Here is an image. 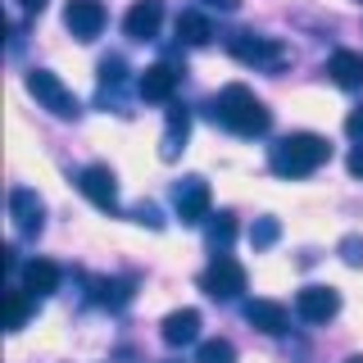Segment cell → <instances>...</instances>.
Returning <instances> with one entry per match:
<instances>
[{
    "label": "cell",
    "instance_id": "obj_23",
    "mask_svg": "<svg viewBox=\"0 0 363 363\" xmlns=\"http://www.w3.org/2000/svg\"><path fill=\"white\" fill-rule=\"evenodd\" d=\"M96 291H100L96 300H100V304H113V309L132 300V281H128V277H123V281H96Z\"/></svg>",
    "mask_w": 363,
    "mask_h": 363
},
{
    "label": "cell",
    "instance_id": "obj_4",
    "mask_svg": "<svg viewBox=\"0 0 363 363\" xmlns=\"http://www.w3.org/2000/svg\"><path fill=\"white\" fill-rule=\"evenodd\" d=\"M200 291L209 295V300H236V295L245 291V268L236 264L232 255H213V264L200 272Z\"/></svg>",
    "mask_w": 363,
    "mask_h": 363
},
{
    "label": "cell",
    "instance_id": "obj_26",
    "mask_svg": "<svg viewBox=\"0 0 363 363\" xmlns=\"http://www.w3.org/2000/svg\"><path fill=\"white\" fill-rule=\"evenodd\" d=\"M136 223H145V227H164V218H159V209H155V204H136Z\"/></svg>",
    "mask_w": 363,
    "mask_h": 363
},
{
    "label": "cell",
    "instance_id": "obj_9",
    "mask_svg": "<svg viewBox=\"0 0 363 363\" xmlns=\"http://www.w3.org/2000/svg\"><path fill=\"white\" fill-rule=\"evenodd\" d=\"M64 28L73 32L77 41H96L100 32H105V5H100V0H68Z\"/></svg>",
    "mask_w": 363,
    "mask_h": 363
},
{
    "label": "cell",
    "instance_id": "obj_22",
    "mask_svg": "<svg viewBox=\"0 0 363 363\" xmlns=\"http://www.w3.org/2000/svg\"><path fill=\"white\" fill-rule=\"evenodd\" d=\"M277 236H281V223L277 218H255V227H250V245H255V250L277 245Z\"/></svg>",
    "mask_w": 363,
    "mask_h": 363
},
{
    "label": "cell",
    "instance_id": "obj_21",
    "mask_svg": "<svg viewBox=\"0 0 363 363\" xmlns=\"http://www.w3.org/2000/svg\"><path fill=\"white\" fill-rule=\"evenodd\" d=\"M123 77H128V64H123L118 55H109V60L100 64V91H105V100L123 86Z\"/></svg>",
    "mask_w": 363,
    "mask_h": 363
},
{
    "label": "cell",
    "instance_id": "obj_11",
    "mask_svg": "<svg viewBox=\"0 0 363 363\" xmlns=\"http://www.w3.org/2000/svg\"><path fill=\"white\" fill-rule=\"evenodd\" d=\"M336 309H340V295L332 286H304L295 295V313L304 323H327V318H336Z\"/></svg>",
    "mask_w": 363,
    "mask_h": 363
},
{
    "label": "cell",
    "instance_id": "obj_20",
    "mask_svg": "<svg viewBox=\"0 0 363 363\" xmlns=\"http://www.w3.org/2000/svg\"><path fill=\"white\" fill-rule=\"evenodd\" d=\"M28 291H5V327L9 332H18L23 323H28Z\"/></svg>",
    "mask_w": 363,
    "mask_h": 363
},
{
    "label": "cell",
    "instance_id": "obj_8",
    "mask_svg": "<svg viewBox=\"0 0 363 363\" xmlns=\"http://www.w3.org/2000/svg\"><path fill=\"white\" fill-rule=\"evenodd\" d=\"M9 218H14V227L23 236H37L45 227V200L32 186H14L9 191Z\"/></svg>",
    "mask_w": 363,
    "mask_h": 363
},
{
    "label": "cell",
    "instance_id": "obj_32",
    "mask_svg": "<svg viewBox=\"0 0 363 363\" xmlns=\"http://www.w3.org/2000/svg\"><path fill=\"white\" fill-rule=\"evenodd\" d=\"M359 5H363V0H359Z\"/></svg>",
    "mask_w": 363,
    "mask_h": 363
},
{
    "label": "cell",
    "instance_id": "obj_14",
    "mask_svg": "<svg viewBox=\"0 0 363 363\" xmlns=\"http://www.w3.org/2000/svg\"><path fill=\"white\" fill-rule=\"evenodd\" d=\"M159 336H164V345H191V340L200 336V309H173L164 318V327H159Z\"/></svg>",
    "mask_w": 363,
    "mask_h": 363
},
{
    "label": "cell",
    "instance_id": "obj_29",
    "mask_svg": "<svg viewBox=\"0 0 363 363\" xmlns=\"http://www.w3.org/2000/svg\"><path fill=\"white\" fill-rule=\"evenodd\" d=\"M345 164H350V173H354V177L363 182V141L354 145V150H350V159H345Z\"/></svg>",
    "mask_w": 363,
    "mask_h": 363
},
{
    "label": "cell",
    "instance_id": "obj_6",
    "mask_svg": "<svg viewBox=\"0 0 363 363\" xmlns=\"http://www.w3.org/2000/svg\"><path fill=\"white\" fill-rule=\"evenodd\" d=\"M173 209H177V218L186 227L204 223L209 218V182L204 177H182L173 186Z\"/></svg>",
    "mask_w": 363,
    "mask_h": 363
},
{
    "label": "cell",
    "instance_id": "obj_1",
    "mask_svg": "<svg viewBox=\"0 0 363 363\" xmlns=\"http://www.w3.org/2000/svg\"><path fill=\"white\" fill-rule=\"evenodd\" d=\"M209 113H213V123H223V128L236 132V136H264V132L272 128L268 105H264V100H259L250 86H241V82L223 86L218 96L209 100Z\"/></svg>",
    "mask_w": 363,
    "mask_h": 363
},
{
    "label": "cell",
    "instance_id": "obj_15",
    "mask_svg": "<svg viewBox=\"0 0 363 363\" xmlns=\"http://www.w3.org/2000/svg\"><path fill=\"white\" fill-rule=\"evenodd\" d=\"M327 73H332L336 86L359 91V86H363V55H354V50H336L332 60H327Z\"/></svg>",
    "mask_w": 363,
    "mask_h": 363
},
{
    "label": "cell",
    "instance_id": "obj_17",
    "mask_svg": "<svg viewBox=\"0 0 363 363\" xmlns=\"http://www.w3.org/2000/svg\"><path fill=\"white\" fill-rule=\"evenodd\" d=\"M186 128H191V109L186 105H173L168 109V132H164V159H177V150H182V141H186Z\"/></svg>",
    "mask_w": 363,
    "mask_h": 363
},
{
    "label": "cell",
    "instance_id": "obj_18",
    "mask_svg": "<svg viewBox=\"0 0 363 363\" xmlns=\"http://www.w3.org/2000/svg\"><path fill=\"white\" fill-rule=\"evenodd\" d=\"M209 37H213V32H209V18H204V14H182L177 18V41L182 45H204Z\"/></svg>",
    "mask_w": 363,
    "mask_h": 363
},
{
    "label": "cell",
    "instance_id": "obj_27",
    "mask_svg": "<svg viewBox=\"0 0 363 363\" xmlns=\"http://www.w3.org/2000/svg\"><path fill=\"white\" fill-rule=\"evenodd\" d=\"M196 5H200V9H218V14H232L241 0H196Z\"/></svg>",
    "mask_w": 363,
    "mask_h": 363
},
{
    "label": "cell",
    "instance_id": "obj_30",
    "mask_svg": "<svg viewBox=\"0 0 363 363\" xmlns=\"http://www.w3.org/2000/svg\"><path fill=\"white\" fill-rule=\"evenodd\" d=\"M18 5H23V9H28V14H41V9H45V5H50V0H18Z\"/></svg>",
    "mask_w": 363,
    "mask_h": 363
},
{
    "label": "cell",
    "instance_id": "obj_31",
    "mask_svg": "<svg viewBox=\"0 0 363 363\" xmlns=\"http://www.w3.org/2000/svg\"><path fill=\"white\" fill-rule=\"evenodd\" d=\"M345 363H363V354H354V359H345Z\"/></svg>",
    "mask_w": 363,
    "mask_h": 363
},
{
    "label": "cell",
    "instance_id": "obj_12",
    "mask_svg": "<svg viewBox=\"0 0 363 363\" xmlns=\"http://www.w3.org/2000/svg\"><path fill=\"white\" fill-rule=\"evenodd\" d=\"M245 318H250V327H259L264 336H281L291 327L286 304H277V300H250L245 304Z\"/></svg>",
    "mask_w": 363,
    "mask_h": 363
},
{
    "label": "cell",
    "instance_id": "obj_24",
    "mask_svg": "<svg viewBox=\"0 0 363 363\" xmlns=\"http://www.w3.org/2000/svg\"><path fill=\"white\" fill-rule=\"evenodd\" d=\"M196 363H236L232 340H204L200 354H196Z\"/></svg>",
    "mask_w": 363,
    "mask_h": 363
},
{
    "label": "cell",
    "instance_id": "obj_16",
    "mask_svg": "<svg viewBox=\"0 0 363 363\" xmlns=\"http://www.w3.org/2000/svg\"><path fill=\"white\" fill-rule=\"evenodd\" d=\"M136 91H141V100H173L177 91V73L168 64H155L141 73V82H136Z\"/></svg>",
    "mask_w": 363,
    "mask_h": 363
},
{
    "label": "cell",
    "instance_id": "obj_13",
    "mask_svg": "<svg viewBox=\"0 0 363 363\" xmlns=\"http://www.w3.org/2000/svg\"><path fill=\"white\" fill-rule=\"evenodd\" d=\"M23 291H28L32 300L55 295L60 291V268H55L50 259H28V264H23Z\"/></svg>",
    "mask_w": 363,
    "mask_h": 363
},
{
    "label": "cell",
    "instance_id": "obj_28",
    "mask_svg": "<svg viewBox=\"0 0 363 363\" xmlns=\"http://www.w3.org/2000/svg\"><path fill=\"white\" fill-rule=\"evenodd\" d=\"M345 132L354 136V141H363V109H354V113L345 118Z\"/></svg>",
    "mask_w": 363,
    "mask_h": 363
},
{
    "label": "cell",
    "instance_id": "obj_19",
    "mask_svg": "<svg viewBox=\"0 0 363 363\" xmlns=\"http://www.w3.org/2000/svg\"><path fill=\"white\" fill-rule=\"evenodd\" d=\"M204 236H209V250H218V255H227V245L236 241V218H232V213H218V218H209V227H204Z\"/></svg>",
    "mask_w": 363,
    "mask_h": 363
},
{
    "label": "cell",
    "instance_id": "obj_5",
    "mask_svg": "<svg viewBox=\"0 0 363 363\" xmlns=\"http://www.w3.org/2000/svg\"><path fill=\"white\" fill-rule=\"evenodd\" d=\"M227 50L250 68H281L286 64V45L272 41V37H255V32H232V37H227Z\"/></svg>",
    "mask_w": 363,
    "mask_h": 363
},
{
    "label": "cell",
    "instance_id": "obj_2",
    "mask_svg": "<svg viewBox=\"0 0 363 363\" xmlns=\"http://www.w3.org/2000/svg\"><path fill=\"white\" fill-rule=\"evenodd\" d=\"M332 159V145H327V136L318 132H291L281 136L277 145L268 150V168L277 177H309L318 173V168Z\"/></svg>",
    "mask_w": 363,
    "mask_h": 363
},
{
    "label": "cell",
    "instance_id": "obj_7",
    "mask_svg": "<svg viewBox=\"0 0 363 363\" xmlns=\"http://www.w3.org/2000/svg\"><path fill=\"white\" fill-rule=\"evenodd\" d=\"M77 191L96 204V209H105V213H118V177L109 173L105 164H91L77 173Z\"/></svg>",
    "mask_w": 363,
    "mask_h": 363
},
{
    "label": "cell",
    "instance_id": "obj_3",
    "mask_svg": "<svg viewBox=\"0 0 363 363\" xmlns=\"http://www.w3.org/2000/svg\"><path fill=\"white\" fill-rule=\"evenodd\" d=\"M28 91H32V100H37L41 109L55 113V118H77V113H82L77 96L50 73V68H32V73H28Z\"/></svg>",
    "mask_w": 363,
    "mask_h": 363
},
{
    "label": "cell",
    "instance_id": "obj_10",
    "mask_svg": "<svg viewBox=\"0 0 363 363\" xmlns=\"http://www.w3.org/2000/svg\"><path fill=\"white\" fill-rule=\"evenodd\" d=\"M159 23H164V0H136L128 14H123V32L132 41H155Z\"/></svg>",
    "mask_w": 363,
    "mask_h": 363
},
{
    "label": "cell",
    "instance_id": "obj_25",
    "mask_svg": "<svg viewBox=\"0 0 363 363\" xmlns=\"http://www.w3.org/2000/svg\"><path fill=\"white\" fill-rule=\"evenodd\" d=\"M340 259H345L350 268H363V236H345V241H340Z\"/></svg>",
    "mask_w": 363,
    "mask_h": 363
}]
</instances>
